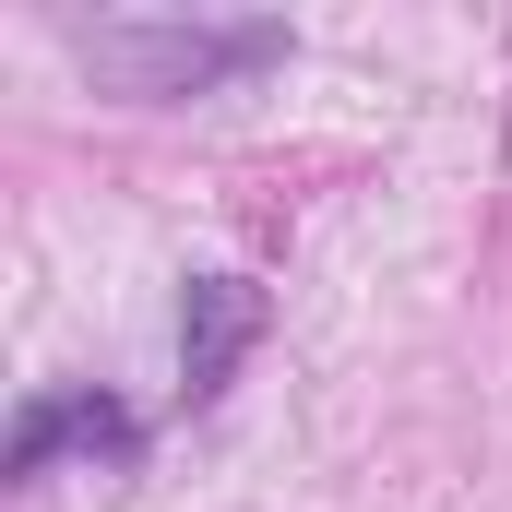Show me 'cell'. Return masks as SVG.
Here are the masks:
<instances>
[{
  "label": "cell",
  "mask_w": 512,
  "mask_h": 512,
  "mask_svg": "<svg viewBox=\"0 0 512 512\" xmlns=\"http://www.w3.org/2000/svg\"><path fill=\"white\" fill-rule=\"evenodd\" d=\"M72 60L131 96V108H179V96H227L286 60V24L274 12H96L72 24Z\"/></svg>",
  "instance_id": "obj_1"
},
{
  "label": "cell",
  "mask_w": 512,
  "mask_h": 512,
  "mask_svg": "<svg viewBox=\"0 0 512 512\" xmlns=\"http://www.w3.org/2000/svg\"><path fill=\"white\" fill-rule=\"evenodd\" d=\"M60 453H96V465H143V417L120 393H24L12 441H0V477H48Z\"/></svg>",
  "instance_id": "obj_2"
},
{
  "label": "cell",
  "mask_w": 512,
  "mask_h": 512,
  "mask_svg": "<svg viewBox=\"0 0 512 512\" xmlns=\"http://www.w3.org/2000/svg\"><path fill=\"white\" fill-rule=\"evenodd\" d=\"M251 346H262V286L251 274H191L179 286V382H191V405L239 382Z\"/></svg>",
  "instance_id": "obj_3"
}]
</instances>
